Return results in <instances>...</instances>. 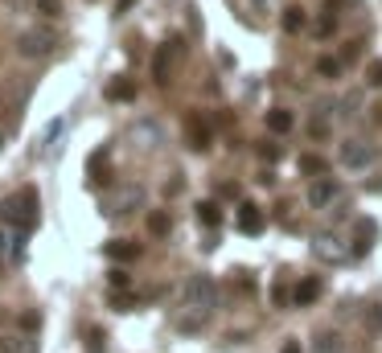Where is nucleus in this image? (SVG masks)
Wrapping results in <instances>:
<instances>
[{"label":"nucleus","mask_w":382,"mask_h":353,"mask_svg":"<svg viewBox=\"0 0 382 353\" xmlns=\"http://www.w3.org/2000/svg\"><path fill=\"white\" fill-rule=\"evenodd\" d=\"M218 308V284L210 275H189L181 284V317H177V329L181 333H201L206 320L214 317Z\"/></svg>","instance_id":"1"},{"label":"nucleus","mask_w":382,"mask_h":353,"mask_svg":"<svg viewBox=\"0 0 382 353\" xmlns=\"http://www.w3.org/2000/svg\"><path fill=\"white\" fill-rule=\"evenodd\" d=\"M37 218H41V202H37L34 185H25L21 193H9V198L0 202V222H9V226H17V230H34Z\"/></svg>","instance_id":"2"},{"label":"nucleus","mask_w":382,"mask_h":353,"mask_svg":"<svg viewBox=\"0 0 382 353\" xmlns=\"http://www.w3.org/2000/svg\"><path fill=\"white\" fill-rule=\"evenodd\" d=\"M181 62H185V37H165V41L152 50V83L169 86Z\"/></svg>","instance_id":"3"},{"label":"nucleus","mask_w":382,"mask_h":353,"mask_svg":"<svg viewBox=\"0 0 382 353\" xmlns=\"http://www.w3.org/2000/svg\"><path fill=\"white\" fill-rule=\"evenodd\" d=\"M54 46H58V37H54V29H46V25H37V29H21V34H17V53H21V58H46Z\"/></svg>","instance_id":"4"},{"label":"nucleus","mask_w":382,"mask_h":353,"mask_svg":"<svg viewBox=\"0 0 382 353\" xmlns=\"http://www.w3.org/2000/svg\"><path fill=\"white\" fill-rule=\"evenodd\" d=\"M374 156H378V148H374L370 140H346L341 152H337V160H341L346 168H370Z\"/></svg>","instance_id":"5"},{"label":"nucleus","mask_w":382,"mask_h":353,"mask_svg":"<svg viewBox=\"0 0 382 353\" xmlns=\"http://www.w3.org/2000/svg\"><path fill=\"white\" fill-rule=\"evenodd\" d=\"M313 255L321 259V263H346V259H349V247H346L337 235H333V230H321V235L313 238Z\"/></svg>","instance_id":"6"},{"label":"nucleus","mask_w":382,"mask_h":353,"mask_svg":"<svg viewBox=\"0 0 382 353\" xmlns=\"http://www.w3.org/2000/svg\"><path fill=\"white\" fill-rule=\"evenodd\" d=\"M185 140H189L198 152H206L210 144H214V128L206 123L201 111H189V116H185Z\"/></svg>","instance_id":"7"},{"label":"nucleus","mask_w":382,"mask_h":353,"mask_svg":"<svg viewBox=\"0 0 382 353\" xmlns=\"http://www.w3.org/2000/svg\"><path fill=\"white\" fill-rule=\"evenodd\" d=\"M111 177H116V173H111V148H95L86 156V181L103 189Z\"/></svg>","instance_id":"8"},{"label":"nucleus","mask_w":382,"mask_h":353,"mask_svg":"<svg viewBox=\"0 0 382 353\" xmlns=\"http://www.w3.org/2000/svg\"><path fill=\"white\" fill-rule=\"evenodd\" d=\"M378 242V222L374 218H358L353 222V255H370Z\"/></svg>","instance_id":"9"},{"label":"nucleus","mask_w":382,"mask_h":353,"mask_svg":"<svg viewBox=\"0 0 382 353\" xmlns=\"http://www.w3.org/2000/svg\"><path fill=\"white\" fill-rule=\"evenodd\" d=\"M234 226H238L243 235H263L267 218H263V210H259L255 202H243V205H238V218H234Z\"/></svg>","instance_id":"10"},{"label":"nucleus","mask_w":382,"mask_h":353,"mask_svg":"<svg viewBox=\"0 0 382 353\" xmlns=\"http://www.w3.org/2000/svg\"><path fill=\"white\" fill-rule=\"evenodd\" d=\"M296 128V116L288 111V107H271L267 111V132H276V135H288Z\"/></svg>","instance_id":"11"},{"label":"nucleus","mask_w":382,"mask_h":353,"mask_svg":"<svg viewBox=\"0 0 382 353\" xmlns=\"http://www.w3.org/2000/svg\"><path fill=\"white\" fill-rule=\"evenodd\" d=\"M333 198H337V185H333L329 177H321V181H316V185L308 189V205H313V210H325V205H329Z\"/></svg>","instance_id":"12"},{"label":"nucleus","mask_w":382,"mask_h":353,"mask_svg":"<svg viewBox=\"0 0 382 353\" xmlns=\"http://www.w3.org/2000/svg\"><path fill=\"white\" fill-rule=\"evenodd\" d=\"M321 280H300L296 284V292H292V304H300V308H308V304H316L321 300Z\"/></svg>","instance_id":"13"},{"label":"nucleus","mask_w":382,"mask_h":353,"mask_svg":"<svg viewBox=\"0 0 382 353\" xmlns=\"http://www.w3.org/2000/svg\"><path fill=\"white\" fill-rule=\"evenodd\" d=\"M103 251H107V259H116V263H132V259H140V247H136V242H128V238L107 242Z\"/></svg>","instance_id":"14"},{"label":"nucleus","mask_w":382,"mask_h":353,"mask_svg":"<svg viewBox=\"0 0 382 353\" xmlns=\"http://www.w3.org/2000/svg\"><path fill=\"white\" fill-rule=\"evenodd\" d=\"M234 9L243 13V21L259 25V21H263V13H271V0H234Z\"/></svg>","instance_id":"15"},{"label":"nucleus","mask_w":382,"mask_h":353,"mask_svg":"<svg viewBox=\"0 0 382 353\" xmlns=\"http://www.w3.org/2000/svg\"><path fill=\"white\" fill-rule=\"evenodd\" d=\"M140 202H144V189H124L111 202V214H132V210H140Z\"/></svg>","instance_id":"16"},{"label":"nucleus","mask_w":382,"mask_h":353,"mask_svg":"<svg viewBox=\"0 0 382 353\" xmlns=\"http://www.w3.org/2000/svg\"><path fill=\"white\" fill-rule=\"evenodd\" d=\"M300 173H304V177H325V173H329V160H325L321 152H304V156H300Z\"/></svg>","instance_id":"17"},{"label":"nucleus","mask_w":382,"mask_h":353,"mask_svg":"<svg viewBox=\"0 0 382 353\" xmlns=\"http://www.w3.org/2000/svg\"><path fill=\"white\" fill-rule=\"evenodd\" d=\"M107 99H111V103H132L136 99V83H132V78H116V83H107Z\"/></svg>","instance_id":"18"},{"label":"nucleus","mask_w":382,"mask_h":353,"mask_svg":"<svg viewBox=\"0 0 382 353\" xmlns=\"http://www.w3.org/2000/svg\"><path fill=\"white\" fill-rule=\"evenodd\" d=\"M313 353H346V341H341V333H321L313 341Z\"/></svg>","instance_id":"19"},{"label":"nucleus","mask_w":382,"mask_h":353,"mask_svg":"<svg viewBox=\"0 0 382 353\" xmlns=\"http://www.w3.org/2000/svg\"><path fill=\"white\" fill-rule=\"evenodd\" d=\"M198 222L206 226V230L222 226V210H218V202H198Z\"/></svg>","instance_id":"20"},{"label":"nucleus","mask_w":382,"mask_h":353,"mask_svg":"<svg viewBox=\"0 0 382 353\" xmlns=\"http://www.w3.org/2000/svg\"><path fill=\"white\" fill-rule=\"evenodd\" d=\"M132 135L136 140H144L140 148H156V144H161V128H156V123H136Z\"/></svg>","instance_id":"21"},{"label":"nucleus","mask_w":382,"mask_h":353,"mask_svg":"<svg viewBox=\"0 0 382 353\" xmlns=\"http://www.w3.org/2000/svg\"><path fill=\"white\" fill-rule=\"evenodd\" d=\"M283 34H300L304 29V9L300 4H292V9H283Z\"/></svg>","instance_id":"22"},{"label":"nucleus","mask_w":382,"mask_h":353,"mask_svg":"<svg viewBox=\"0 0 382 353\" xmlns=\"http://www.w3.org/2000/svg\"><path fill=\"white\" fill-rule=\"evenodd\" d=\"M316 74H321V78H337V74H341V62H337V58H316Z\"/></svg>","instance_id":"23"},{"label":"nucleus","mask_w":382,"mask_h":353,"mask_svg":"<svg viewBox=\"0 0 382 353\" xmlns=\"http://www.w3.org/2000/svg\"><path fill=\"white\" fill-rule=\"evenodd\" d=\"M288 300H292V292H288V284H283V280H276V284H271V304H276V308H283Z\"/></svg>","instance_id":"24"},{"label":"nucleus","mask_w":382,"mask_h":353,"mask_svg":"<svg viewBox=\"0 0 382 353\" xmlns=\"http://www.w3.org/2000/svg\"><path fill=\"white\" fill-rule=\"evenodd\" d=\"M366 329H370V333H382V304L366 308Z\"/></svg>","instance_id":"25"},{"label":"nucleus","mask_w":382,"mask_h":353,"mask_svg":"<svg viewBox=\"0 0 382 353\" xmlns=\"http://www.w3.org/2000/svg\"><path fill=\"white\" fill-rule=\"evenodd\" d=\"M333 29H337V17H333V13H321V21H316V37H333Z\"/></svg>","instance_id":"26"},{"label":"nucleus","mask_w":382,"mask_h":353,"mask_svg":"<svg viewBox=\"0 0 382 353\" xmlns=\"http://www.w3.org/2000/svg\"><path fill=\"white\" fill-rule=\"evenodd\" d=\"M366 86H382V58H374L366 66Z\"/></svg>","instance_id":"27"},{"label":"nucleus","mask_w":382,"mask_h":353,"mask_svg":"<svg viewBox=\"0 0 382 353\" xmlns=\"http://www.w3.org/2000/svg\"><path fill=\"white\" fill-rule=\"evenodd\" d=\"M169 226H173V222H169V214H152V218H149L152 235H169Z\"/></svg>","instance_id":"28"},{"label":"nucleus","mask_w":382,"mask_h":353,"mask_svg":"<svg viewBox=\"0 0 382 353\" xmlns=\"http://www.w3.org/2000/svg\"><path fill=\"white\" fill-rule=\"evenodd\" d=\"M37 9H41L46 17H58V13H62V0H37Z\"/></svg>","instance_id":"29"},{"label":"nucleus","mask_w":382,"mask_h":353,"mask_svg":"<svg viewBox=\"0 0 382 353\" xmlns=\"http://www.w3.org/2000/svg\"><path fill=\"white\" fill-rule=\"evenodd\" d=\"M107 280H111V287H132V275H128V271H111V275H107Z\"/></svg>","instance_id":"30"},{"label":"nucleus","mask_w":382,"mask_h":353,"mask_svg":"<svg viewBox=\"0 0 382 353\" xmlns=\"http://www.w3.org/2000/svg\"><path fill=\"white\" fill-rule=\"evenodd\" d=\"M259 156H263V160H276V156H280V148H276V144H259Z\"/></svg>","instance_id":"31"},{"label":"nucleus","mask_w":382,"mask_h":353,"mask_svg":"<svg viewBox=\"0 0 382 353\" xmlns=\"http://www.w3.org/2000/svg\"><path fill=\"white\" fill-rule=\"evenodd\" d=\"M91 353H103V333H99V329L91 333Z\"/></svg>","instance_id":"32"},{"label":"nucleus","mask_w":382,"mask_h":353,"mask_svg":"<svg viewBox=\"0 0 382 353\" xmlns=\"http://www.w3.org/2000/svg\"><path fill=\"white\" fill-rule=\"evenodd\" d=\"M128 9H136V0H119L116 4V13H128Z\"/></svg>","instance_id":"33"},{"label":"nucleus","mask_w":382,"mask_h":353,"mask_svg":"<svg viewBox=\"0 0 382 353\" xmlns=\"http://www.w3.org/2000/svg\"><path fill=\"white\" fill-rule=\"evenodd\" d=\"M280 353H300V345H296V341H283V349Z\"/></svg>","instance_id":"34"},{"label":"nucleus","mask_w":382,"mask_h":353,"mask_svg":"<svg viewBox=\"0 0 382 353\" xmlns=\"http://www.w3.org/2000/svg\"><path fill=\"white\" fill-rule=\"evenodd\" d=\"M0 251H4V230H0Z\"/></svg>","instance_id":"35"},{"label":"nucleus","mask_w":382,"mask_h":353,"mask_svg":"<svg viewBox=\"0 0 382 353\" xmlns=\"http://www.w3.org/2000/svg\"><path fill=\"white\" fill-rule=\"evenodd\" d=\"M0 152H4V135H0Z\"/></svg>","instance_id":"36"}]
</instances>
